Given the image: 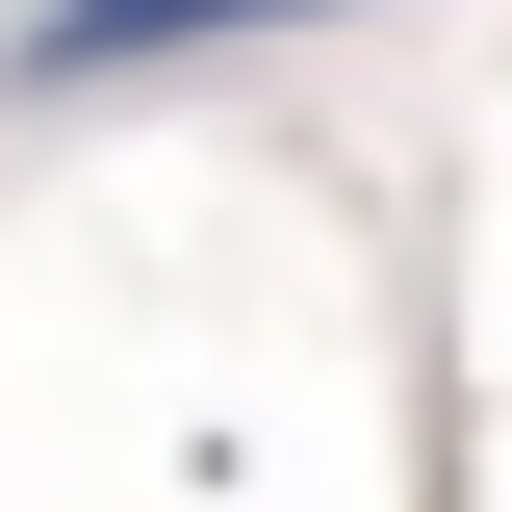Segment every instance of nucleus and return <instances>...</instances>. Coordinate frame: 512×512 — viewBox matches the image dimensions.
<instances>
[{"label":"nucleus","instance_id":"obj_1","mask_svg":"<svg viewBox=\"0 0 512 512\" xmlns=\"http://www.w3.org/2000/svg\"><path fill=\"white\" fill-rule=\"evenodd\" d=\"M205 26H308V0H52L0 77H154V52H205Z\"/></svg>","mask_w":512,"mask_h":512}]
</instances>
